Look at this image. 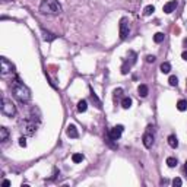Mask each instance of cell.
Here are the masks:
<instances>
[{"mask_svg":"<svg viewBox=\"0 0 187 187\" xmlns=\"http://www.w3.org/2000/svg\"><path fill=\"white\" fill-rule=\"evenodd\" d=\"M22 123V126H23V132L27 133V134H34L35 133V130H37V124H35V120L34 118H25V120H22L21 121Z\"/></svg>","mask_w":187,"mask_h":187,"instance_id":"4","label":"cell"},{"mask_svg":"<svg viewBox=\"0 0 187 187\" xmlns=\"http://www.w3.org/2000/svg\"><path fill=\"white\" fill-rule=\"evenodd\" d=\"M130 54H132L130 61L127 60L126 63L123 65V67H121V73H123V75H127V73H129V69H130V67L136 63V53H134V51H130Z\"/></svg>","mask_w":187,"mask_h":187,"instance_id":"9","label":"cell"},{"mask_svg":"<svg viewBox=\"0 0 187 187\" xmlns=\"http://www.w3.org/2000/svg\"><path fill=\"white\" fill-rule=\"evenodd\" d=\"M168 145L172 148V149H176L177 146H178V140H177V138L174 134H170L168 136Z\"/></svg>","mask_w":187,"mask_h":187,"instance_id":"12","label":"cell"},{"mask_svg":"<svg viewBox=\"0 0 187 187\" xmlns=\"http://www.w3.org/2000/svg\"><path fill=\"white\" fill-rule=\"evenodd\" d=\"M154 41H155L156 44L162 43V41H164V34H162V32H156V34L154 35Z\"/></svg>","mask_w":187,"mask_h":187,"instance_id":"23","label":"cell"},{"mask_svg":"<svg viewBox=\"0 0 187 187\" xmlns=\"http://www.w3.org/2000/svg\"><path fill=\"white\" fill-rule=\"evenodd\" d=\"M129 32H130V27H129L127 18H121V21H120V38L121 40H126Z\"/></svg>","mask_w":187,"mask_h":187,"instance_id":"5","label":"cell"},{"mask_svg":"<svg viewBox=\"0 0 187 187\" xmlns=\"http://www.w3.org/2000/svg\"><path fill=\"white\" fill-rule=\"evenodd\" d=\"M121 107H123L124 110L130 108V107H132V98H129V96H123V99H121Z\"/></svg>","mask_w":187,"mask_h":187,"instance_id":"13","label":"cell"},{"mask_svg":"<svg viewBox=\"0 0 187 187\" xmlns=\"http://www.w3.org/2000/svg\"><path fill=\"white\" fill-rule=\"evenodd\" d=\"M177 110L178 111H186L187 110V101L186 99H180V101L177 102Z\"/></svg>","mask_w":187,"mask_h":187,"instance_id":"18","label":"cell"},{"mask_svg":"<svg viewBox=\"0 0 187 187\" xmlns=\"http://www.w3.org/2000/svg\"><path fill=\"white\" fill-rule=\"evenodd\" d=\"M181 184H183V181H181V178H178V177L172 180V186H181Z\"/></svg>","mask_w":187,"mask_h":187,"instance_id":"28","label":"cell"},{"mask_svg":"<svg viewBox=\"0 0 187 187\" xmlns=\"http://www.w3.org/2000/svg\"><path fill=\"white\" fill-rule=\"evenodd\" d=\"M167 165H168L170 168L177 167V158H174V156H168V158H167Z\"/></svg>","mask_w":187,"mask_h":187,"instance_id":"19","label":"cell"},{"mask_svg":"<svg viewBox=\"0 0 187 187\" xmlns=\"http://www.w3.org/2000/svg\"><path fill=\"white\" fill-rule=\"evenodd\" d=\"M91 98H92V101H95L96 107H98V108H101V101H99V99L96 98V95H95V92H94V91L91 92Z\"/></svg>","mask_w":187,"mask_h":187,"instance_id":"25","label":"cell"},{"mask_svg":"<svg viewBox=\"0 0 187 187\" xmlns=\"http://www.w3.org/2000/svg\"><path fill=\"white\" fill-rule=\"evenodd\" d=\"M183 45L187 48V38H184V40H183Z\"/></svg>","mask_w":187,"mask_h":187,"instance_id":"32","label":"cell"},{"mask_svg":"<svg viewBox=\"0 0 187 187\" xmlns=\"http://www.w3.org/2000/svg\"><path fill=\"white\" fill-rule=\"evenodd\" d=\"M86 108H88V102H86L85 99H82V101L78 102V111H79V113H85Z\"/></svg>","mask_w":187,"mask_h":187,"instance_id":"16","label":"cell"},{"mask_svg":"<svg viewBox=\"0 0 187 187\" xmlns=\"http://www.w3.org/2000/svg\"><path fill=\"white\" fill-rule=\"evenodd\" d=\"M0 65H2V75H3V76L13 70V65H12L6 57H2V59H0Z\"/></svg>","mask_w":187,"mask_h":187,"instance_id":"7","label":"cell"},{"mask_svg":"<svg viewBox=\"0 0 187 187\" xmlns=\"http://www.w3.org/2000/svg\"><path fill=\"white\" fill-rule=\"evenodd\" d=\"M151 129H152V126H148V130L145 132V134H143V145H145V148H152V145H154V132H151Z\"/></svg>","mask_w":187,"mask_h":187,"instance_id":"6","label":"cell"},{"mask_svg":"<svg viewBox=\"0 0 187 187\" xmlns=\"http://www.w3.org/2000/svg\"><path fill=\"white\" fill-rule=\"evenodd\" d=\"M66 133H67L69 138H72V139L79 138V132H78V129H76V126H75V124H69V126H67V130H66Z\"/></svg>","mask_w":187,"mask_h":187,"instance_id":"11","label":"cell"},{"mask_svg":"<svg viewBox=\"0 0 187 187\" xmlns=\"http://www.w3.org/2000/svg\"><path fill=\"white\" fill-rule=\"evenodd\" d=\"M138 92H139V95L142 96V98H145L146 95H148V92H149V88L146 85H139V88H138Z\"/></svg>","mask_w":187,"mask_h":187,"instance_id":"14","label":"cell"},{"mask_svg":"<svg viewBox=\"0 0 187 187\" xmlns=\"http://www.w3.org/2000/svg\"><path fill=\"white\" fill-rule=\"evenodd\" d=\"M7 138H9L7 129H6V127H0V140H2V142H6Z\"/></svg>","mask_w":187,"mask_h":187,"instance_id":"15","label":"cell"},{"mask_svg":"<svg viewBox=\"0 0 187 187\" xmlns=\"http://www.w3.org/2000/svg\"><path fill=\"white\" fill-rule=\"evenodd\" d=\"M161 72L162 73H170L171 72V65L168 63V61H164V63L161 65Z\"/></svg>","mask_w":187,"mask_h":187,"instance_id":"21","label":"cell"},{"mask_svg":"<svg viewBox=\"0 0 187 187\" xmlns=\"http://www.w3.org/2000/svg\"><path fill=\"white\" fill-rule=\"evenodd\" d=\"M181 57H183V60H186V61H187V50H186V51H183Z\"/></svg>","mask_w":187,"mask_h":187,"instance_id":"30","label":"cell"},{"mask_svg":"<svg viewBox=\"0 0 187 187\" xmlns=\"http://www.w3.org/2000/svg\"><path fill=\"white\" fill-rule=\"evenodd\" d=\"M146 63H154V61H155V56H151V54H149V56H146Z\"/></svg>","mask_w":187,"mask_h":187,"instance_id":"27","label":"cell"},{"mask_svg":"<svg viewBox=\"0 0 187 187\" xmlns=\"http://www.w3.org/2000/svg\"><path fill=\"white\" fill-rule=\"evenodd\" d=\"M121 94H123V89H121V88L114 89V98H116V99H117V98H120V96H121Z\"/></svg>","mask_w":187,"mask_h":187,"instance_id":"26","label":"cell"},{"mask_svg":"<svg viewBox=\"0 0 187 187\" xmlns=\"http://www.w3.org/2000/svg\"><path fill=\"white\" fill-rule=\"evenodd\" d=\"M3 186H5V187H9V186H10V181H9V180H3Z\"/></svg>","mask_w":187,"mask_h":187,"instance_id":"31","label":"cell"},{"mask_svg":"<svg viewBox=\"0 0 187 187\" xmlns=\"http://www.w3.org/2000/svg\"><path fill=\"white\" fill-rule=\"evenodd\" d=\"M43 34H44V40H45V41H53V40H56V35L51 34V32H48V31H45V29H43Z\"/></svg>","mask_w":187,"mask_h":187,"instance_id":"17","label":"cell"},{"mask_svg":"<svg viewBox=\"0 0 187 187\" xmlns=\"http://www.w3.org/2000/svg\"><path fill=\"white\" fill-rule=\"evenodd\" d=\"M177 6H178L177 0H171V2H168L167 5H164V12L165 13H172V12L177 9Z\"/></svg>","mask_w":187,"mask_h":187,"instance_id":"10","label":"cell"},{"mask_svg":"<svg viewBox=\"0 0 187 187\" xmlns=\"http://www.w3.org/2000/svg\"><path fill=\"white\" fill-rule=\"evenodd\" d=\"M123 130H124V127L121 126V124H118V126H116V127H113L110 130V133H108V136H110V139L111 140H117L120 136H121V133H123Z\"/></svg>","mask_w":187,"mask_h":187,"instance_id":"8","label":"cell"},{"mask_svg":"<svg viewBox=\"0 0 187 187\" xmlns=\"http://www.w3.org/2000/svg\"><path fill=\"white\" fill-rule=\"evenodd\" d=\"M154 12H155V7H154L152 5H149V6H146V7L143 9V15H145V16H149V15H152Z\"/></svg>","mask_w":187,"mask_h":187,"instance_id":"22","label":"cell"},{"mask_svg":"<svg viewBox=\"0 0 187 187\" xmlns=\"http://www.w3.org/2000/svg\"><path fill=\"white\" fill-rule=\"evenodd\" d=\"M19 145H21L22 148H25V146H27V139H25L23 136H22V138L19 139Z\"/></svg>","mask_w":187,"mask_h":187,"instance_id":"29","label":"cell"},{"mask_svg":"<svg viewBox=\"0 0 187 187\" xmlns=\"http://www.w3.org/2000/svg\"><path fill=\"white\" fill-rule=\"evenodd\" d=\"M40 10L45 15H59L61 12V6L57 0H43L40 5Z\"/></svg>","mask_w":187,"mask_h":187,"instance_id":"2","label":"cell"},{"mask_svg":"<svg viewBox=\"0 0 187 187\" xmlns=\"http://www.w3.org/2000/svg\"><path fill=\"white\" fill-rule=\"evenodd\" d=\"M184 170H186V172H187V161H186V164H184Z\"/></svg>","mask_w":187,"mask_h":187,"instance_id":"33","label":"cell"},{"mask_svg":"<svg viewBox=\"0 0 187 187\" xmlns=\"http://www.w3.org/2000/svg\"><path fill=\"white\" fill-rule=\"evenodd\" d=\"M83 155L82 154H73V156H72V161H73V162L75 164H79V162H82V161H83Z\"/></svg>","mask_w":187,"mask_h":187,"instance_id":"20","label":"cell"},{"mask_svg":"<svg viewBox=\"0 0 187 187\" xmlns=\"http://www.w3.org/2000/svg\"><path fill=\"white\" fill-rule=\"evenodd\" d=\"M12 92H13V96L21 102H28L31 99V91L27 85H23L19 79H16L13 83H12Z\"/></svg>","mask_w":187,"mask_h":187,"instance_id":"1","label":"cell"},{"mask_svg":"<svg viewBox=\"0 0 187 187\" xmlns=\"http://www.w3.org/2000/svg\"><path fill=\"white\" fill-rule=\"evenodd\" d=\"M168 83H170L171 86H177V85H178V79H177V76H170Z\"/></svg>","mask_w":187,"mask_h":187,"instance_id":"24","label":"cell"},{"mask_svg":"<svg viewBox=\"0 0 187 187\" xmlns=\"http://www.w3.org/2000/svg\"><path fill=\"white\" fill-rule=\"evenodd\" d=\"M2 113L7 117H13L16 114V107L13 105V102L9 101L7 98L2 99Z\"/></svg>","mask_w":187,"mask_h":187,"instance_id":"3","label":"cell"}]
</instances>
